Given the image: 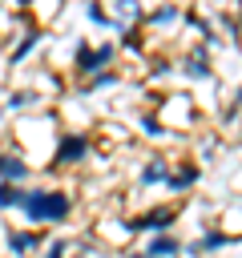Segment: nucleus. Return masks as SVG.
<instances>
[{
	"label": "nucleus",
	"instance_id": "nucleus-1",
	"mask_svg": "<svg viewBox=\"0 0 242 258\" xmlns=\"http://www.w3.org/2000/svg\"><path fill=\"white\" fill-rule=\"evenodd\" d=\"M77 210V198L65 189V185H24V202H20V222L28 230H52V226H65Z\"/></svg>",
	"mask_w": 242,
	"mask_h": 258
},
{
	"label": "nucleus",
	"instance_id": "nucleus-2",
	"mask_svg": "<svg viewBox=\"0 0 242 258\" xmlns=\"http://www.w3.org/2000/svg\"><path fill=\"white\" fill-rule=\"evenodd\" d=\"M93 149H97V137L89 129H60L52 153L44 157V169L48 173H73L93 157Z\"/></svg>",
	"mask_w": 242,
	"mask_h": 258
},
{
	"label": "nucleus",
	"instance_id": "nucleus-3",
	"mask_svg": "<svg viewBox=\"0 0 242 258\" xmlns=\"http://www.w3.org/2000/svg\"><path fill=\"white\" fill-rule=\"evenodd\" d=\"M113 64H117V40L89 44V40L81 36L77 48H73V64H69V73H73L77 81H93L97 73H105V69H113Z\"/></svg>",
	"mask_w": 242,
	"mask_h": 258
},
{
	"label": "nucleus",
	"instance_id": "nucleus-4",
	"mask_svg": "<svg viewBox=\"0 0 242 258\" xmlns=\"http://www.w3.org/2000/svg\"><path fill=\"white\" fill-rule=\"evenodd\" d=\"M48 234L44 230H28V226H0V246L8 258H36L44 250Z\"/></svg>",
	"mask_w": 242,
	"mask_h": 258
},
{
	"label": "nucleus",
	"instance_id": "nucleus-5",
	"mask_svg": "<svg viewBox=\"0 0 242 258\" xmlns=\"http://www.w3.org/2000/svg\"><path fill=\"white\" fill-rule=\"evenodd\" d=\"M173 222H177V206H149L145 214L129 218L133 234H145V238H153V234H173Z\"/></svg>",
	"mask_w": 242,
	"mask_h": 258
},
{
	"label": "nucleus",
	"instance_id": "nucleus-6",
	"mask_svg": "<svg viewBox=\"0 0 242 258\" xmlns=\"http://www.w3.org/2000/svg\"><path fill=\"white\" fill-rule=\"evenodd\" d=\"M93 238L101 242V246H129L137 234H133V226H129V218H121V214H101L97 222H93Z\"/></svg>",
	"mask_w": 242,
	"mask_h": 258
},
{
	"label": "nucleus",
	"instance_id": "nucleus-7",
	"mask_svg": "<svg viewBox=\"0 0 242 258\" xmlns=\"http://www.w3.org/2000/svg\"><path fill=\"white\" fill-rule=\"evenodd\" d=\"M44 36H48V32H44V28H36V24H32L28 32H20V36L4 48V69H24V64L36 56V48L44 44Z\"/></svg>",
	"mask_w": 242,
	"mask_h": 258
},
{
	"label": "nucleus",
	"instance_id": "nucleus-8",
	"mask_svg": "<svg viewBox=\"0 0 242 258\" xmlns=\"http://www.w3.org/2000/svg\"><path fill=\"white\" fill-rule=\"evenodd\" d=\"M32 161L28 157H20L12 145H4V153H0V181L4 185H28V177H32Z\"/></svg>",
	"mask_w": 242,
	"mask_h": 258
},
{
	"label": "nucleus",
	"instance_id": "nucleus-9",
	"mask_svg": "<svg viewBox=\"0 0 242 258\" xmlns=\"http://www.w3.org/2000/svg\"><path fill=\"white\" fill-rule=\"evenodd\" d=\"M186 20V12L177 4H161V8H149L141 16V32H161V28H177Z\"/></svg>",
	"mask_w": 242,
	"mask_h": 258
},
{
	"label": "nucleus",
	"instance_id": "nucleus-10",
	"mask_svg": "<svg viewBox=\"0 0 242 258\" xmlns=\"http://www.w3.org/2000/svg\"><path fill=\"white\" fill-rule=\"evenodd\" d=\"M198 177H202V165H198V161H182V165L169 169L165 189H169V194H190V189L198 185Z\"/></svg>",
	"mask_w": 242,
	"mask_h": 258
},
{
	"label": "nucleus",
	"instance_id": "nucleus-11",
	"mask_svg": "<svg viewBox=\"0 0 242 258\" xmlns=\"http://www.w3.org/2000/svg\"><path fill=\"white\" fill-rule=\"evenodd\" d=\"M141 254L145 258H177L182 254V238L177 234H153V238H145Z\"/></svg>",
	"mask_w": 242,
	"mask_h": 258
},
{
	"label": "nucleus",
	"instance_id": "nucleus-12",
	"mask_svg": "<svg viewBox=\"0 0 242 258\" xmlns=\"http://www.w3.org/2000/svg\"><path fill=\"white\" fill-rule=\"evenodd\" d=\"M169 169H173V165H169L165 157H145L141 169H137V185H145V189H149V185H165Z\"/></svg>",
	"mask_w": 242,
	"mask_h": 258
},
{
	"label": "nucleus",
	"instance_id": "nucleus-13",
	"mask_svg": "<svg viewBox=\"0 0 242 258\" xmlns=\"http://www.w3.org/2000/svg\"><path fill=\"white\" fill-rule=\"evenodd\" d=\"M117 85H121V73H117V69H105V73H97L93 81H81V97L109 93V89H117Z\"/></svg>",
	"mask_w": 242,
	"mask_h": 258
},
{
	"label": "nucleus",
	"instance_id": "nucleus-14",
	"mask_svg": "<svg viewBox=\"0 0 242 258\" xmlns=\"http://www.w3.org/2000/svg\"><path fill=\"white\" fill-rule=\"evenodd\" d=\"M77 246H81L77 238H60V234H56V238H48V242H44V250H40L36 258H73V250H77Z\"/></svg>",
	"mask_w": 242,
	"mask_h": 258
},
{
	"label": "nucleus",
	"instance_id": "nucleus-15",
	"mask_svg": "<svg viewBox=\"0 0 242 258\" xmlns=\"http://www.w3.org/2000/svg\"><path fill=\"white\" fill-rule=\"evenodd\" d=\"M85 20H89L93 28H109V32H121V28H117V20L109 16V8H105V4H85Z\"/></svg>",
	"mask_w": 242,
	"mask_h": 258
},
{
	"label": "nucleus",
	"instance_id": "nucleus-16",
	"mask_svg": "<svg viewBox=\"0 0 242 258\" xmlns=\"http://www.w3.org/2000/svg\"><path fill=\"white\" fill-rule=\"evenodd\" d=\"M20 202H24V185H4L0 181V218L4 214H16Z\"/></svg>",
	"mask_w": 242,
	"mask_h": 258
},
{
	"label": "nucleus",
	"instance_id": "nucleus-17",
	"mask_svg": "<svg viewBox=\"0 0 242 258\" xmlns=\"http://www.w3.org/2000/svg\"><path fill=\"white\" fill-rule=\"evenodd\" d=\"M137 129H141V137H149V141H161V137H165V125H161L153 113H141V117H137Z\"/></svg>",
	"mask_w": 242,
	"mask_h": 258
},
{
	"label": "nucleus",
	"instance_id": "nucleus-18",
	"mask_svg": "<svg viewBox=\"0 0 242 258\" xmlns=\"http://www.w3.org/2000/svg\"><path fill=\"white\" fill-rule=\"evenodd\" d=\"M125 258H145V254H141V250H137V254H125Z\"/></svg>",
	"mask_w": 242,
	"mask_h": 258
},
{
	"label": "nucleus",
	"instance_id": "nucleus-19",
	"mask_svg": "<svg viewBox=\"0 0 242 258\" xmlns=\"http://www.w3.org/2000/svg\"><path fill=\"white\" fill-rule=\"evenodd\" d=\"M0 153H4V145H0Z\"/></svg>",
	"mask_w": 242,
	"mask_h": 258
}]
</instances>
